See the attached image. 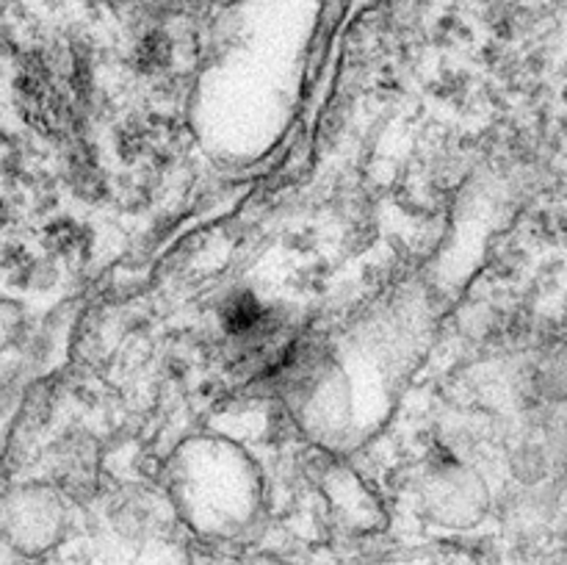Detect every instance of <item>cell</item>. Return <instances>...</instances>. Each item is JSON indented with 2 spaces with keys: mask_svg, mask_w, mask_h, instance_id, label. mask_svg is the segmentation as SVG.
<instances>
[{
  "mask_svg": "<svg viewBox=\"0 0 567 565\" xmlns=\"http://www.w3.org/2000/svg\"><path fill=\"white\" fill-rule=\"evenodd\" d=\"M45 236H48L50 249L59 253V256H70V253L84 247V228L75 225L73 219H59V222H53Z\"/></svg>",
  "mask_w": 567,
  "mask_h": 565,
  "instance_id": "6da1fadb",
  "label": "cell"
}]
</instances>
